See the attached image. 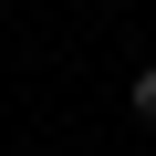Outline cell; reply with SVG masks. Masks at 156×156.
<instances>
[{
  "label": "cell",
  "instance_id": "6da1fadb",
  "mask_svg": "<svg viewBox=\"0 0 156 156\" xmlns=\"http://www.w3.org/2000/svg\"><path fill=\"white\" fill-rule=\"evenodd\" d=\"M125 115H135V125H156V62L135 73V83H125Z\"/></svg>",
  "mask_w": 156,
  "mask_h": 156
}]
</instances>
